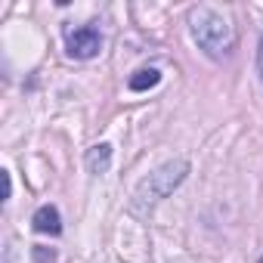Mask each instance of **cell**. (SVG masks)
<instances>
[{
	"instance_id": "obj_1",
	"label": "cell",
	"mask_w": 263,
	"mask_h": 263,
	"mask_svg": "<svg viewBox=\"0 0 263 263\" xmlns=\"http://www.w3.org/2000/svg\"><path fill=\"white\" fill-rule=\"evenodd\" d=\"M189 34L208 59H223L235 47L232 22L211 7H192L189 10Z\"/></svg>"
},
{
	"instance_id": "obj_2",
	"label": "cell",
	"mask_w": 263,
	"mask_h": 263,
	"mask_svg": "<svg viewBox=\"0 0 263 263\" xmlns=\"http://www.w3.org/2000/svg\"><path fill=\"white\" fill-rule=\"evenodd\" d=\"M186 174H189V161H186V158H177V161L161 164L155 174H149V177L140 183V189H137V195H134V204H130V211H134V214H149L161 198H167V195L186 180Z\"/></svg>"
},
{
	"instance_id": "obj_3",
	"label": "cell",
	"mask_w": 263,
	"mask_h": 263,
	"mask_svg": "<svg viewBox=\"0 0 263 263\" xmlns=\"http://www.w3.org/2000/svg\"><path fill=\"white\" fill-rule=\"evenodd\" d=\"M65 41H68V56H74V59H93L102 47V34L93 25H81V28L68 31Z\"/></svg>"
},
{
	"instance_id": "obj_4",
	"label": "cell",
	"mask_w": 263,
	"mask_h": 263,
	"mask_svg": "<svg viewBox=\"0 0 263 263\" xmlns=\"http://www.w3.org/2000/svg\"><path fill=\"white\" fill-rule=\"evenodd\" d=\"M31 226H34L37 232H44V235H59V232H62L59 211H56L53 204H44V208H37V214L31 217Z\"/></svg>"
},
{
	"instance_id": "obj_5",
	"label": "cell",
	"mask_w": 263,
	"mask_h": 263,
	"mask_svg": "<svg viewBox=\"0 0 263 263\" xmlns=\"http://www.w3.org/2000/svg\"><path fill=\"white\" fill-rule=\"evenodd\" d=\"M84 164H87V171H90V174H105V171H108V164H111V146H108V143L93 146V149L87 152Z\"/></svg>"
},
{
	"instance_id": "obj_6",
	"label": "cell",
	"mask_w": 263,
	"mask_h": 263,
	"mask_svg": "<svg viewBox=\"0 0 263 263\" xmlns=\"http://www.w3.org/2000/svg\"><path fill=\"white\" fill-rule=\"evenodd\" d=\"M158 81H161V71H158V68H140L137 74H130L127 87L134 90V93H146V90L158 87Z\"/></svg>"
},
{
	"instance_id": "obj_7",
	"label": "cell",
	"mask_w": 263,
	"mask_h": 263,
	"mask_svg": "<svg viewBox=\"0 0 263 263\" xmlns=\"http://www.w3.org/2000/svg\"><path fill=\"white\" fill-rule=\"evenodd\" d=\"M13 192V180H10V171H4V198H10Z\"/></svg>"
},
{
	"instance_id": "obj_8",
	"label": "cell",
	"mask_w": 263,
	"mask_h": 263,
	"mask_svg": "<svg viewBox=\"0 0 263 263\" xmlns=\"http://www.w3.org/2000/svg\"><path fill=\"white\" fill-rule=\"evenodd\" d=\"M257 71H260V81H263V37H260V50H257Z\"/></svg>"
}]
</instances>
